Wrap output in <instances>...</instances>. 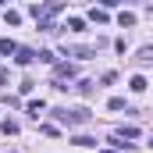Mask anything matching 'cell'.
Wrapping results in <instances>:
<instances>
[{"label": "cell", "instance_id": "cell-15", "mask_svg": "<svg viewBox=\"0 0 153 153\" xmlns=\"http://www.w3.org/2000/svg\"><path fill=\"white\" fill-rule=\"evenodd\" d=\"M29 114H36V117L43 114V100H32V103H29Z\"/></svg>", "mask_w": 153, "mask_h": 153}, {"label": "cell", "instance_id": "cell-5", "mask_svg": "<svg viewBox=\"0 0 153 153\" xmlns=\"http://www.w3.org/2000/svg\"><path fill=\"white\" fill-rule=\"evenodd\" d=\"M14 61H18V64H32V61H36V50H22V46H18V57H14Z\"/></svg>", "mask_w": 153, "mask_h": 153}, {"label": "cell", "instance_id": "cell-1", "mask_svg": "<svg viewBox=\"0 0 153 153\" xmlns=\"http://www.w3.org/2000/svg\"><path fill=\"white\" fill-rule=\"evenodd\" d=\"M64 7V0H46V4H36L32 7V14H36V22H39V29H46V32H53V14Z\"/></svg>", "mask_w": 153, "mask_h": 153}, {"label": "cell", "instance_id": "cell-7", "mask_svg": "<svg viewBox=\"0 0 153 153\" xmlns=\"http://www.w3.org/2000/svg\"><path fill=\"white\" fill-rule=\"evenodd\" d=\"M53 75H57V78H71V75H75V68H71V64H57Z\"/></svg>", "mask_w": 153, "mask_h": 153}, {"label": "cell", "instance_id": "cell-16", "mask_svg": "<svg viewBox=\"0 0 153 153\" xmlns=\"http://www.w3.org/2000/svg\"><path fill=\"white\" fill-rule=\"evenodd\" d=\"M107 107H111V111H121V107H125V100H121V96H111V103H107Z\"/></svg>", "mask_w": 153, "mask_h": 153}, {"label": "cell", "instance_id": "cell-8", "mask_svg": "<svg viewBox=\"0 0 153 153\" xmlns=\"http://www.w3.org/2000/svg\"><path fill=\"white\" fill-rule=\"evenodd\" d=\"M89 18H93L96 25H103V22H107V11H103V7H93V11H89Z\"/></svg>", "mask_w": 153, "mask_h": 153}, {"label": "cell", "instance_id": "cell-3", "mask_svg": "<svg viewBox=\"0 0 153 153\" xmlns=\"http://www.w3.org/2000/svg\"><path fill=\"white\" fill-rule=\"evenodd\" d=\"M64 53H71V57H93L96 50H93V46H71V50L64 46Z\"/></svg>", "mask_w": 153, "mask_h": 153}, {"label": "cell", "instance_id": "cell-18", "mask_svg": "<svg viewBox=\"0 0 153 153\" xmlns=\"http://www.w3.org/2000/svg\"><path fill=\"white\" fill-rule=\"evenodd\" d=\"M100 153H117V150H100Z\"/></svg>", "mask_w": 153, "mask_h": 153}, {"label": "cell", "instance_id": "cell-17", "mask_svg": "<svg viewBox=\"0 0 153 153\" xmlns=\"http://www.w3.org/2000/svg\"><path fill=\"white\" fill-rule=\"evenodd\" d=\"M139 61H146V64H150V61H153V46H143V53H139Z\"/></svg>", "mask_w": 153, "mask_h": 153}, {"label": "cell", "instance_id": "cell-14", "mask_svg": "<svg viewBox=\"0 0 153 153\" xmlns=\"http://www.w3.org/2000/svg\"><path fill=\"white\" fill-rule=\"evenodd\" d=\"M68 29H71V32H82V29H85V22H82V18H71V22H68Z\"/></svg>", "mask_w": 153, "mask_h": 153}, {"label": "cell", "instance_id": "cell-4", "mask_svg": "<svg viewBox=\"0 0 153 153\" xmlns=\"http://www.w3.org/2000/svg\"><path fill=\"white\" fill-rule=\"evenodd\" d=\"M117 25H121V29H132V25H135V14H132V11H121V14H117Z\"/></svg>", "mask_w": 153, "mask_h": 153}, {"label": "cell", "instance_id": "cell-10", "mask_svg": "<svg viewBox=\"0 0 153 153\" xmlns=\"http://www.w3.org/2000/svg\"><path fill=\"white\" fill-rule=\"evenodd\" d=\"M135 135H139V128H132V125H128V128H117L114 139H135Z\"/></svg>", "mask_w": 153, "mask_h": 153}, {"label": "cell", "instance_id": "cell-6", "mask_svg": "<svg viewBox=\"0 0 153 153\" xmlns=\"http://www.w3.org/2000/svg\"><path fill=\"white\" fill-rule=\"evenodd\" d=\"M0 53H4V57L18 53V43H14V39H0Z\"/></svg>", "mask_w": 153, "mask_h": 153}, {"label": "cell", "instance_id": "cell-11", "mask_svg": "<svg viewBox=\"0 0 153 153\" xmlns=\"http://www.w3.org/2000/svg\"><path fill=\"white\" fill-rule=\"evenodd\" d=\"M128 85H132L135 93H143V89H146V78H143V75H135V78H132V82H128Z\"/></svg>", "mask_w": 153, "mask_h": 153}, {"label": "cell", "instance_id": "cell-2", "mask_svg": "<svg viewBox=\"0 0 153 153\" xmlns=\"http://www.w3.org/2000/svg\"><path fill=\"white\" fill-rule=\"evenodd\" d=\"M89 111H85V107H75V111H57V121H61V125H85V121H89Z\"/></svg>", "mask_w": 153, "mask_h": 153}, {"label": "cell", "instance_id": "cell-12", "mask_svg": "<svg viewBox=\"0 0 153 153\" xmlns=\"http://www.w3.org/2000/svg\"><path fill=\"white\" fill-rule=\"evenodd\" d=\"M71 143H75V146H96V139H89V135H75Z\"/></svg>", "mask_w": 153, "mask_h": 153}, {"label": "cell", "instance_id": "cell-13", "mask_svg": "<svg viewBox=\"0 0 153 153\" xmlns=\"http://www.w3.org/2000/svg\"><path fill=\"white\" fill-rule=\"evenodd\" d=\"M4 22H7V25H18V22H22V14H18V11H7V14H4Z\"/></svg>", "mask_w": 153, "mask_h": 153}, {"label": "cell", "instance_id": "cell-9", "mask_svg": "<svg viewBox=\"0 0 153 153\" xmlns=\"http://www.w3.org/2000/svg\"><path fill=\"white\" fill-rule=\"evenodd\" d=\"M0 128H4V135H18V121H11V117L0 121Z\"/></svg>", "mask_w": 153, "mask_h": 153}]
</instances>
